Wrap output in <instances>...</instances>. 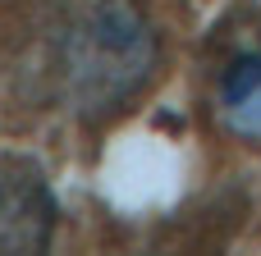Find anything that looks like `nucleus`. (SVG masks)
<instances>
[{
    "label": "nucleus",
    "mask_w": 261,
    "mask_h": 256,
    "mask_svg": "<svg viewBox=\"0 0 261 256\" xmlns=\"http://www.w3.org/2000/svg\"><path fill=\"white\" fill-rule=\"evenodd\" d=\"M161 41L133 0H64L37 41V92L73 119L124 110L156 73Z\"/></svg>",
    "instance_id": "1"
},
{
    "label": "nucleus",
    "mask_w": 261,
    "mask_h": 256,
    "mask_svg": "<svg viewBox=\"0 0 261 256\" xmlns=\"http://www.w3.org/2000/svg\"><path fill=\"white\" fill-rule=\"evenodd\" d=\"M55 234V197L37 160L0 151V256H37Z\"/></svg>",
    "instance_id": "2"
},
{
    "label": "nucleus",
    "mask_w": 261,
    "mask_h": 256,
    "mask_svg": "<svg viewBox=\"0 0 261 256\" xmlns=\"http://www.w3.org/2000/svg\"><path fill=\"white\" fill-rule=\"evenodd\" d=\"M220 119L234 137L261 142V60H239L220 78Z\"/></svg>",
    "instance_id": "3"
}]
</instances>
